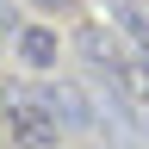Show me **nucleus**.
Instances as JSON below:
<instances>
[{"label":"nucleus","instance_id":"6","mask_svg":"<svg viewBox=\"0 0 149 149\" xmlns=\"http://www.w3.org/2000/svg\"><path fill=\"white\" fill-rule=\"evenodd\" d=\"M6 106H13V100H6V93H0V118H6Z\"/></svg>","mask_w":149,"mask_h":149},{"label":"nucleus","instance_id":"1","mask_svg":"<svg viewBox=\"0 0 149 149\" xmlns=\"http://www.w3.org/2000/svg\"><path fill=\"white\" fill-rule=\"evenodd\" d=\"M6 124H13V143L19 149H56L62 143V124L50 118L44 100H13L6 106Z\"/></svg>","mask_w":149,"mask_h":149},{"label":"nucleus","instance_id":"5","mask_svg":"<svg viewBox=\"0 0 149 149\" xmlns=\"http://www.w3.org/2000/svg\"><path fill=\"white\" fill-rule=\"evenodd\" d=\"M31 6H44V13H62V6H68V0H31Z\"/></svg>","mask_w":149,"mask_h":149},{"label":"nucleus","instance_id":"2","mask_svg":"<svg viewBox=\"0 0 149 149\" xmlns=\"http://www.w3.org/2000/svg\"><path fill=\"white\" fill-rule=\"evenodd\" d=\"M37 100L50 106V118L62 124V130H87L93 118H100V112H93V100H87V93H81V87H62V81H56V87H44V93H37Z\"/></svg>","mask_w":149,"mask_h":149},{"label":"nucleus","instance_id":"3","mask_svg":"<svg viewBox=\"0 0 149 149\" xmlns=\"http://www.w3.org/2000/svg\"><path fill=\"white\" fill-rule=\"evenodd\" d=\"M74 50H81L100 74H112V81H124V74H130V68H124V50L112 44V31H106V25H81V31H74Z\"/></svg>","mask_w":149,"mask_h":149},{"label":"nucleus","instance_id":"4","mask_svg":"<svg viewBox=\"0 0 149 149\" xmlns=\"http://www.w3.org/2000/svg\"><path fill=\"white\" fill-rule=\"evenodd\" d=\"M19 56H25L31 68H56L62 44H56V31H50V25H25V31H19Z\"/></svg>","mask_w":149,"mask_h":149}]
</instances>
